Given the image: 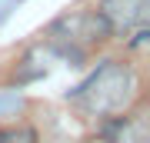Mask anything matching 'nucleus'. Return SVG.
<instances>
[{
  "label": "nucleus",
  "instance_id": "2",
  "mask_svg": "<svg viewBox=\"0 0 150 143\" xmlns=\"http://www.w3.org/2000/svg\"><path fill=\"white\" fill-rule=\"evenodd\" d=\"M0 143H37V133L30 127H17V130H4Z\"/></svg>",
  "mask_w": 150,
  "mask_h": 143
},
{
  "label": "nucleus",
  "instance_id": "1",
  "mask_svg": "<svg viewBox=\"0 0 150 143\" xmlns=\"http://www.w3.org/2000/svg\"><path fill=\"white\" fill-rule=\"evenodd\" d=\"M97 13H100V20L107 23L110 33L144 30L150 20V0H100Z\"/></svg>",
  "mask_w": 150,
  "mask_h": 143
}]
</instances>
